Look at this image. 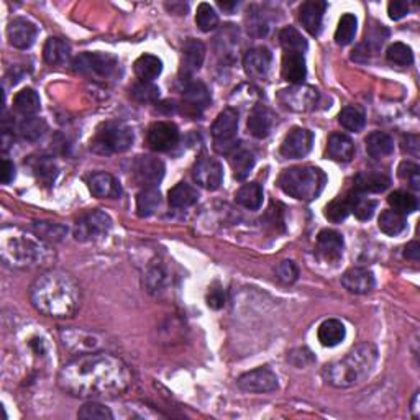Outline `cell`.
<instances>
[{
  "instance_id": "1",
  "label": "cell",
  "mask_w": 420,
  "mask_h": 420,
  "mask_svg": "<svg viewBox=\"0 0 420 420\" xmlns=\"http://www.w3.org/2000/svg\"><path fill=\"white\" fill-rule=\"evenodd\" d=\"M132 381L130 368L112 353H80L58 374L59 389L80 399L117 398L130 389Z\"/></svg>"
},
{
  "instance_id": "2",
  "label": "cell",
  "mask_w": 420,
  "mask_h": 420,
  "mask_svg": "<svg viewBox=\"0 0 420 420\" xmlns=\"http://www.w3.org/2000/svg\"><path fill=\"white\" fill-rule=\"evenodd\" d=\"M30 300L33 307L43 315L71 318L80 307V288L71 274L50 270L38 276L31 284Z\"/></svg>"
},
{
  "instance_id": "3",
  "label": "cell",
  "mask_w": 420,
  "mask_h": 420,
  "mask_svg": "<svg viewBox=\"0 0 420 420\" xmlns=\"http://www.w3.org/2000/svg\"><path fill=\"white\" fill-rule=\"evenodd\" d=\"M0 251L4 261L18 270L41 268L55 260V253L45 240L20 228H6L2 232Z\"/></svg>"
},
{
  "instance_id": "4",
  "label": "cell",
  "mask_w": 420,
  "mask_h": 420,
  "mask_svg": "<svg viewBox=\"0 0 420 420\" xmlns=\"http://www.w3.org/2000/svg\"><path fill=\"white\" fill-rule=\"evenodd\" d=\"M378 361V348L373 343H361L346 353L342 360L328 363L322 376L327 384L338 389L353 388L373 373Z\"/></svg>"
},
{
  "instance_id": "5",
  "label": "cell",
  "mask_w": 420,
  "mask_h": 420,
  "mask_svg": "<svg viewBox=\"0 0 420 420\" xmlns=\"http://www.w3.org/2000/svg\"><path fill=\"white\" fill-rule=\"evenodd\" d=\"M278 184L284 194L304 202H312L322 194L327 184V176L314 166H299L281 173Z\"/></svg>"
},
{
  "instance_id": "6",
  "label": "cell",
  "mask_w": 420,
  "mask_h": 420,
  "mask_svg": "<svg viewBox=\"0 0 420 420\" xmlns=\"http://www.w3.org/2000/svg\"><path fill=\"white\" fill-rule=\"evenodd\" d=\"M133 145L132 128L120 122H107L99 128L92 140L90 150L97 155H117L125 153Z\"/></svg>"
},
{
  "instance_id": "7",
  "label": "cell",
  "mask_w": 420,
  "mask_h": 420,
  "mask_svg": "<svg viewBox=\"0 0 420 420\" xmlns=\"http://www.w3.org/2000/svg\"><path fill=\"white\" fill-rule=\"evenodd\" d=\"M73 69L89 78L108 79L117 73L118 59L108 52H83L74 58Z\"/></svg>"
},
{
  "instance_id": "8",
  "label": "cell",
  "mask_w": 420,
  "mask_h": 420,
  "mask_svg": "<svg viewBox=\"0 0 420 420\" xmlns=\"http://www.w3.org/2000/svg\"><path fill=\"white\" fill-rule=\"evenodd\" d=\"M237 132H238V112L235 108H225L218 113L217 120L212 125L214 148L220 155H230L237 150Z\"/></svg>"
},
{
  "instance_id": "9",
  "label": "cell",
  "mask_w": 420,
  "mask_h": 420,
  "mask_svg": "<svg viewBox=\"0 0 420 420\" xmlns=\"http://www.w3.org/2000/svg\"><path fill=\"white\" fill-rule=\"evenodd\" d=\"M112 228V218L104 210H90L76 222L74 238L78 241H95L107 237Z\"/></svg>"
},
{
  "instance_id": "10",
  "label": "cell",
  "mask_w": 420,
  "mask_h": 420,
  "mask_svg": "<svg viewBox=\"0 0 420 420\" xmlns=\"http://www.w3.org/2000/svg\"><path fill=\"white\" fill-rule=\"evenodd\" d=\"M278 100L281 105H284L286 108L293 112H310L318 104V90L312 88V85L298 84L281 90L278 94Z\"/></svg>"
},
{
  "instance_id": "11",
  "label": "cell",
  "mask_w": 420,
  "mask_h": 420,
  "mask_svg": "<svg viewBox=\"0 0 420 420\" xmlns=\"http://www.w3.org/2000/svg\"><path fill=\"white\" fill-rule=\"evenodd\" d=\"M132 173L135 181L143 188H156L164 178V163L160 158L143 155L136 156L132 164Z\"/></svg>"
},
{
  "instance_id": "12",
  "label": "cell",
  "mask_w": 420,
  "mask_h": 420,
  "mask_svg": "<svg viewBox=\"0 0 420 420\" xmlns=\"http://www.w3.org/2000/svg\"><path fill=\"white\" fill-rule=\"evenodd\" d=\"M238 388L245 393L251 394H265L273 393L278 389V376H276L270 368L262 366L250 371V373L241 374L237 381Z\"/></svg>"
},
{
  "instance_id": "13",
  "label": "cell",
  "mask_w": 420,
  "mask_h": 420,
  "mask_svg": "<svg viewBox=\"0 0 420 420\" xmlns=\"http://www.w3.org/2000/svg\"><path fill=\"white\" fill-rule=\"evenodd\" d=\"M192 178L200 188L207 190H217L223 181V168L214 158L202 156L194 164Z\"/></svg>"
},
{
  "instance_id": "14",
  "label": "cell",
  "mask_w": 420,
  "mask_h": 420,
  "mask_svg": "<svg viewBox=\"0 0 420 420\" xmlns=\"http://www.w3.org/2000/svg\"><path fill=\"white\" fill-rule=\"evenodd\" d=\"M312 132H309L307 128H293L281 145V155L288 160H299L309 155V151L312 150Z\"/></svg>"
},
{
  "instance_id": "15",
  "label": "cell",
  "mask_w": 420,
  "mask_h": 420,
  "mask_svg": "<svg viewBox=\"0 0 420 420\" xmlns=\"http://www.w3.org/2000/svg\"><path fill=\"white\" fill-rule=\"evenodd\" d=\"M179 130L171 122H156L148 130V145L158 153H166L178 145Z\"/></svg>"
},
{
  "instance_id": "16",
  "label": "cell",
  "mask_w": 420,
  "mask_h": 420,
  "mask_svg": "<svg viewBox=\"0 0 420 420\" xmlns=\"http://www.w3.org/2000/svg\"><path fill=\"white\" fill-rule=\"evenodd\" d=\"M38 30L31 22L25 18H13L7 27L8 41L17 50H28L36 40Z\"/></svg>"
},
{
  "instance_id": "17",
  "label": "cell",
  "mask_w": 420,
  "mask_h": 420,
  "mask_svg": "<svg viewBox=\"0 0 420 420\" xmlns=\"http://www.w3.org/2000/svg\"><path fill=\"white\" fill-rule=\"evenodd\" d=\"M271 61H273V55H271L268 48L258 46L246 52L245 58H243V68H245V73L250 78L261 79L268 74Z\"/></svg>"
},
{
  "instance_id": "18",
  "label": "cell",
  "mask_w": 420,
  "mask_h": 420,
  "mask_svg": "<svg viewBox=\"0 0 420 420\" xmlns=\"http://www.w3.org/2000/svg\"><path fill=\"white\" fill-rule=\"evenodd\" d=\"M281 74L288 83L298 85L302 84L307 78V66L302 51H284L283 66H281Z\"/></svg>"
},
{
  "instance_id": "19",
  "label": "cell",
  "mask_w": 420,
  "mask_h": 420,
  "mask_svg": "<svg viewBox=\"0 0 420 420\" xmlns=\"http://www.w3.org/2000/svg\"><path fill=\"white\" fill-rule=\"evenodd\" d=\"M327 10V4L322 0H310V2L302 4L299 10V20L302 27L312 36H318L322 30L323 13Z\"/></svg>"
},
{
  "instance_id": "20",
  "label": "cell",
  "mask_w": 420,
  "mask_h": 420,
  "mask_svg": "<svg viewBox=\"0 0 420 420\" xmlns=\"http://www.w3.org/2000/svg\"><path fill=\"white\" fill-rule=\"evenodd\" d=\"M342 284L351 294H368L374 289V276L370 270L351 268L342 276Z\"/></svg>"
},
{
  "instance_id": "21",
  "label": "cell",
  "mask_w": 420,
  "mask_h": 420,
  "mask_svg": "<svg viewBox=\"0 0 420 420\" xmlns=\"http://www.w3.org/2000/svg\"><path fill=\"white\" fill-rule=\"evenodd\" d=\"M343 237L335 230H322L317 237V251L323 260L335 262L343 255Z\"/></svg>"
},
{
  "instance_id": "22",
  "label": "cell",
  "mask_w": 420,
  "mask_h": 420,
  "mask_svg": "<svg viewBox=\"0 0 420 420\" xmlns=\"http://www.w3.org/2000/svg\"><path fill=\"white\" fill-rule=\"evenodd\" d=\"M89 190L99 199H118L122 195V186L108 173H95L89 179Z\"/></svg>"
},
{
  "instance_id": "23",
  "label": "cell",
  "mask_w": 420,
  "mask_h": 420,
  "mask_svg": "<svg viewBox=\"0 0 420 420\" xmlns=\"http://www.w3.org/2000/svg\"><path fill=\"white\" fill-rule=\"evenodd\" d=\"M391 186V178L381 171H365L355 178V190L361 194L384 192Z\"/></svg>"
},
{
  "instance_id": "24",
  "label": "cell",
  "mask_w": 420,
  "mask_h": 420,
  "mask_svg": "<svg viewBox=\"0 0 420 420\" xmlns=\"http://www.w3.org/2000/svg\"><path fill=\"white\" fill-rule=\"evenodd\" d=\"M246 127L251 136L262 140V138L270 135L271 127H273V115L265 105H256V107H253L250 117H248Z\"/></svg>"
},
{
  "instance_id": "25",
  "label": "cell",
  "mask_w": 420,
  "mask_h": 420,
  "mask_svg": "<svg viewBox=\"0 0 420 420\" xmlns=\"http://www.w3.org/2000/svg\"><path fill=\"white\" fill-rule=\"evenodd\" d=\"M328 156L338 163H348L355 156V145L351 138L343 135V133H332L327 143Z\"/></svg>"
},
{
  "instance_id": "26",
  "label": "cell",
  "mask_w": 420,
  "mask_h": 420,
  "mask_svg": "<svg viewBox=\"0 0 420 420\" xmlns=\"http://www.w3.org/2000/svg\"><path fill=\"white\" fill-rule=\"evenodd\" d=\"M205 59V46L199 40H188L183 46V73L194 74L200 69Z\"/></svg>"
},
{
  "instance_id": "27",
  "label": "cell",
  "mask_w": 420,
  "mask_h": 420,
  "mask_svg": "<svg viewBox=\"0 0 420 420\" xmlns=\"http://www.w3.org/2000/svg\"><path fill=\"white\" fill-rule=\"evenodd\" d=\"M43 58L51 66H63L71 58V48L63 38H48L43 48Z\"/></svg>"
},
{
  "instance_id": "28",
  "label": "cell",
  "mask_w": 420,
  "mask_h": 420,
  "mask_svg": "<svg viewBox=\"0 0 420 420\" xmlns=\"http://www.w3.org/2000/svg\"><path fill=\"white\" fill-rule=\"evenodd\" d=\"M346 337V330L345 326L337 318H328V321L322 322L321 327L317 330V338L321 342L322 346L327 348H333L345 340Z\"/></svg>"
},
{
  "instance_id": "29",
  "label": "cell",
  "mask_w": 420,
  "mask_h": 420,
  "mask_svg": "<svg viewBox=\"0 0 420 420\" xmlns=\"http://www.w3.org/2000/svg\"><path fill=\"white\" fill-rule=\"evenodd\" d=\"M366 151L368 155L374 160L389 156L394 151V140L393 136L386 132H373L366 138Z\"/></svg>"
},
{
  "instance_id": "30",
  "label": "cell",
  "mask_w": 420,
  "mask_h": 420,
  "mask_svg": "<svg viewBox=\"0 0 420 420\" xmlns=\"http://www.w3.org/2000/svg\"><path fill=\"white\" fill-rule=\"evenodd\" d=\"M136 78L145 83H153L163 71V63L155 55H141L133 64Z\"/></svg>"
},
{
  "instance_id": "31",
  "label": "cell",
  "mask_w": 420,
  "mask_h": 420,
  "mask_svg": "<svg viewBox=\"0 0 420 420\" xmlns=\"http://www.w3.org/2000/svg\"><path fill=\"white\" fill-rule=\"evenodd\" d=\"M168 200L174 209H188L197 202L199 192L190 184L179 183L169 190Z\"/></svg>"
},
{
  "instance_id": "32",
  "label": "cell",
  "mask_w": 420,
  "mask_h": 420,
  "mask_svg": "<svg viewBox=\"0 0 420 420\" xmlns=\"http://www.w3.org/2000/svg\"><path fill=\"white\" fill-rule=\"evenodd\" d=\"M161 205V194L156 188H146L136 195V214L138 217L146 218L160 209Z\"/></svg>"
},
{
  "instance_id": "33",
  "label": "cell",
  "mask_w": 420,
  "mask_h": 420,
  "mask_svg": "<svg viewBox=\"0 0 420 420\" xmlns=\"http://www.w3.org/2000/svg\"><path fill=\"white\" fill-rule=\"evenodd\" d=\"M13 107H15V111L18 113H22V115L25 117L35 115L41 107L40 95L30 88L22 89L20 92L15 95V99H13Z\"/></svg>"
},
{
  "instance_id": "34",
  "label": "cell",
  "mask_w": 420,
  "mask_h": 420,
  "mask_svg": "<svg viewBox=\"0 0 420 420\" xmlns=\"http://www.w3.org/2000/svg\"><path fill=\"white\" fill-rule=\"evenodd\" d=\"M46 130H48L46 122L40 117H33V115L23 118L17 127L18 135H20L25 141H30V143H35L40 140V138H43Z\"/></svg>"
},
{
  "instance_id": "35",
  "label": "cell",
  "mask_w": 420,
  "mask_h": 420,
  "mask_svg": "<svg viewBox=\"0 0 420 420\" xmlns=\"http://www.w3.org/2000/svg\"><path fill=\"white\" fill-rule=\"evenodd\" d=\"M183 97L186 102L195 108H204L210 104L209 89L200 80H190V83L186 84L183 89Z\"/></svg>"
},
{
  "instance_id": "36",
  "label": "cell",
  "mask_w": 420,
  "mask_h": 420,
  "mask_svg": "<svg viewBox=\"0 0 420 420\" xmlns=\"http://www.w3.org/2000/svg\"><path fill=\"white\" fill-rule=\"evenodd\" d=\"M33 174L36 176V179L45 186H51L55 183L56 176H58V166L55 161L48 156H40L30 163Z\"/></svg>"
},
{
  "instance_id": "37",
  "label": "cell",
  "mask_w": 420,
  "mask_h": 420,
  "mask_svg": "<svg viewBox=\"0 0 420 420\" xmlns=\"http://www.w3.org/2000/svg\"><path fill=\"white\" fill-rule=\"evenodd\" d=\"M378 225H379V230L386 233V235L396 237L405 230L407 220H405V216L396 212V210H384V212L379 216Z\"/></svg>"
},
{
  "instance_id": "38",
  "label": "cell",
  "mask_w": 420,
  "mask_h": 420,
  "mask_svg": "<svg viewBox=\"0 0 420 420\" xmlns=\"http://www.w3.org/2000/svg\"><path fill=\"white\" fill-rule=\"evenodd\" d=\"M253 166H255V155L248 150H235L232 155L233 178L237 181H245L250 176Z\"/></svg>"
},
{
  "instance_id": "39",
  "label": "cell",
  "mask_w": 420,
  "mask_h": 420,
  "mask_svg": "<svg viewBox=\"0 0 420 420\" xmlns=\"http://www.w3.org/2000/svg\"><path fill=\"white\" fill-rule=\"evenodd\" d=\"M237 202L248 210H258L262 204V188L258 183L245 184L237 192Z\"/></svg>"
},
{
  "instance_id": "40",
  "label": "cell",
  "mask_w": 420,
  "mask_h": 420,
  "mask_svg": "<svg viewBox=\"0 0 420 420\" xmlns=\"http://www.w3.org/2000/svg\"><path fill=\"white\" fill-rule=\"evenodd\" d=\"M348 200H350L351 212L355 214L356 218H360V220H370V218L373 217L376 210V200H371L370 197H366L365 194L358 192V190L348 194Z\"/></svg>"
},
{
  "instance_id": "41",
  "label": "cell",
  "mask_w": 420,
  "mask_h": 420,
  "mask_svg": "<svg viewBox=\"0 0 420 420\" xmlns=\"http://www.w3.org/2000/svg\"><path fill=\"white\" fill-rule=\"evenodd\" d=\"M388 202L391 207H393V210L402 214V216L414 214L415 210L419 209V202L417 199H415V195L407 192V190H394L388 197Z\"/></svg>"
},
{
  "instance_id": "42",
  "label": "cell",
  "mask_w": 420,
  "mask_h": 420,
  "mask_svg": "<svg viewBox=\"0 0 420 420\" xmlns=\"http://www.w3.org/2000/svg\"><path fill=\"white\" fill-rule=\"evenodd\" d=\"M356 30H358L356 17L353 15V13H345V15H342L340 22H338L337 31H335L337 45H340V46L350 45V43L355 40Z\"/></svg>"
},
{
  "instance_id": "43",
  "label": "cell",
  "mask_w": 420,
  "mask_h": 420,
  "mask_svg": "<svg viewBox=\"0 0 420 420\" xmlns=\"http://www.w3.org/2000/svg\"><path fill=\"white\" fill-rule=\"evenodd\" d=\"M338 122H340V125L345 128V130L356 133L363 130V127H365L366 123V117L358 107L348 105V107L342 108V112L338 113Z\"/></svg>"
},
{
  "instance_id": "44",
  "label": "cell",
  "mask_w": 420,
  "mask_h": 420,
  "mask_svg": "<svg viewBox=\"0 0 420 420\" xmlns=\"http://www.w3.org/2000/svg\"><path fill=\"white\" fill-rule=\"evenodd\" d=\"M33 228H35V233L41 238V240L51 241V243L63 241L66 233H68V228L64 225H59V223H50V222H35L33 223Z\"/></svg>"
},
{
  "instance_id": "45",
  "label": "cell",
  "mask_w": 420,
  "mask_h": 420,
  "mask_svg": "<svg viewBox=\"0 0 420 420\" xmlns=\"http://www.w3.org/2000/svg\"><path fill=\"white\" fill-rule=\"evenodd\" d=\"M279 41L284 51H307V41L294 27H286L279 33Z\"/></svg>"
},
{
  "instance_id": "46",
  "label": "cell",
  "mask_w": 420,
  "mask_h": 420,
  "mask_svg": "<svg viewBox=\"0 0 420 420\" xmlns=\"http://www.w3.org/2000/svg\"><path fill=\"white\" fill-rule=\"evenodd\" d=\"M132 97L140 104H153L160 99V88L153 83H145V80H138V83L130 89Z\"/></svg>"
},
{
  "instance_id": "47",
  "label": "cell",
  "mask_w": 420,
  "mask_h": 420,
  "mask_svg": "<svg viewBox=\"0 0 420 420\" xmlns=\"http://www.w3.org/2000/svg\"><path fill=\"white\" fill-rule=\"evenodd\" d=\"M195 23L200 28V31L209 33L212 30H216L218 25V15L214 10L209 4H200L197 7V12H195Z\"/></svg>"
},
{
  "instance_id": "48",
  "label": "cell",
  "mask_w": 420,
  "mask_h": 420,
  "mask_svg": "<svg viewBox=\"0 0 420 420\" xmlns=\"http://www.w3.org/2000/svg\"><path fill=\"white\" fill-rule=\"evenodd\" d=\"M386 58L393 64L410 66L414 63V52L407 45H404V43H394V45L388 48Z\"/></svg>"
},
{
  "instance_id": "49",
  "label": "cell",
  "mask_w": 420,
  "mask_h": 420,
  "mask_svg": "<svg viewBox=\"0 0 420 420\" xmlns=\"http://www.w3.org/2000/svg\"><path fill=\"white\" fill-rule=\"evenodd\" d=\"M351 214V205L348 197L337 199L326 207V217L333 223H340Z\"/></svg>"
},
{
  "instance_id": "50",
  "label": "cell",
  "mask_w": 420,
  "mask_h": 420,
  "mask_svg": "<svg viewBox=\"0 0 420 420\" xmlns=\"http://www.w3.org/2000/svg\"><path fill=\"white\" fill-rule=\"evenodd\" d=\"M78 417L84 420H112L113 414L111 412V409L102 404L88 402L80 407Z\"/></svg>"
},
{
  "instance_id": "51",
  "label": "cell",
  "mask_w": 420,
  "mask_h": 420,
  "mask_svg": "<svg viewBox=\"0 0 420 420\" xmlns=\"http://www.w3.org/2000/svg\"><path fill=\"white\" fill-rule=\"evenodd\" d=\"M398 174L400 179L409 184V188H412L414 190L420 189V168L415 163H410V161L400 163Z\"/></svg>"
},
{
  "instance_id": "52",
  "label": "cell",
  "mask_w": 420,
  "mask_h": 420,
  "mask_svg": "<svg viewBox=\"0 0 420 420\" xmlns=\"http://www.w3.org/2000/svg\"><path fill=\"white\" fill-rule=\"evenodd\" d=\"M276 276L286 284H293L299 278V268L295 266L294 261L284 260L276 266Z\"/></svg>"
},
{
  "instance_id": "53",
  "label": "cell",
  "mask_w": 420,
  "mask_h": 420,
  "mask_svg": "<svg viewBox=\"0 0 420 420\" xmlns=\"http://www.w3.org/2000/svg\"><path fill=\"white\" fill-rule=\"evenodd\" d=\"M166 283V273L161 268H151L146 274V288L150 293H160L163 290Z\"/></svg>"
},
{
  "instance_id": "54",
  "label": "cell",
  "mask_w": 420,
  "mask_h": 420,
  "mask_svg": "<svg viewBox=\"0 0 420 420\" xmlns=\"http://www.w3.org/2000/svg\"><path fill=\"white\" fill-rule=\"evenodd\" d=\"M268 30L270 25L268 22H266V18L262 17V13H251L250 18H248V31H250L251 35L261 38L266 36Z\"/></svg>"
},
{
  "instance_id": "55",
  "label": "cell",
  "mask_w": 420,
  "mask_h": 420,
  "mask_svg": "<svg viewBox=\"0 0 420 420\" xmlns=\"http://www.w3.org/2000/svg\"><path fill=\"white\" fill-rule=\"evenodd\" d=\"M388 13L391 20H400V18H404L409 13V4L404 2V0H394V2H389Z\"/></svg>"
},
{
  "instance_id": "56",
  "label": "cell",
  "mask_w": 420,
  "mask_h": 420,
  "mask_svg": "<svg viewBox=\"0 0 420 420\" xmlns=\"http://www.w3.org/2000/svg\"><path fill=\"white\" fill-rule=\"evenodd\" d=\"M207 304L210 309L218 310L225 305V294H223L222 289H212L207 295Z\"/></svg>"
},
{
  "instance_id": "57",
  "label": "cell",
  "mask_w": 420,
  "mask_h": 420,
  "mask_svg": "<svg viewBox=\"0 0 420 420\" xmlns=\"http://www.w3.org/2000/svg\"><path fill=\"white\" fill-rule=\"evenodd\" d=\"M13 179H15V166L12 161L4 160L2 168H0V181H2V184H10Z\"/></svg>"
},
{
  "instance_id": "58",
  "label": "cell",
  "mask_w": 420,
  "mask_h": 420,
  "mask_svg": "<svg viewBox=\"0 0 420 420\" xmlns=\"http://www.w3.org/2000/svg\"><path fill=\"white\" fill-rule=\"evenodd\" d=\"M402 150L407 155L419 156V136L417 135H407L402 138Z\"/></svg>"
},
{
  "instance_id": "59",
  "label": "cell",
  "mask_w": 420,
  "mask_h": 420,
  "mask_svg": "<svg viewBox=\"0 0 420 420\" xmlns=\"http://www.w3.org/2000/svg\"><path fill=\"white\" fill-rule=\"evenodd\" d=\"M404 256L407 258V260L419 261V258H420V245H419V243L417 241H410L409 245L405 246Z\"/></svg>"
},
{
  "instance_id": "60",
  "label": "cell",
  "mask_w": 420,
  "mask_h": 420,
  "mask_svg": "<svg viewBox=\"0 0 420 420\" xmlns=\"http://www.w3.org/2000/svg\"><path fill=\"white\" fill-rule=\"evenodd\" d=\"M410 410H412V417L419 419V393H415V396H414L412 407H410Z\"/></svg>"
},
{
  "instance_id": "61",
  "label": "cell",
  "mask_w": 420,
  "mask_h": 420,
  "mask_svg": "<svg viewBox=\"0 0 420 420\" xmlns=\"http://www.w3.org/2000/svg\"><path fill=\"white\" fill-rule=\"evenodd\" d=\"M218 6H220L223 10H233V8H235L238 4L237 2H230V4H228V2H218Z\"/></svg>"
}]
</instances>
